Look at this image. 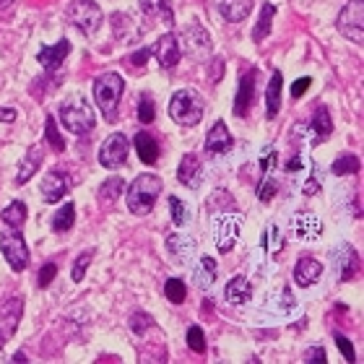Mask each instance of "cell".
I'll list each match as a JSON object with an SVG mask.
<instances>
[{
	"label": "cell",
	"mask_w": 364,
	"mask_h": 364,
	"mask_svg": "<svg viewBox=\"0 0 364 364\" xmlns=\"http://www.w3.org/2000/svg\"><path fill=\"white\" fill-rule=\"evenodd\" d=\"M14 120H16L14 107H0V122H14Z\"/></svg>",
	"instance_id": "cell-50"
},
{
	"label": "cell",
	"mask_w": 364,
	"mask_h": 364,
	"mask_svg": "<svg viewBox=\"0 0 364 364\" xmlns=\"http://www.w3.org/2000/svg\"><path fill=\"white\" fill-rule=\"evenodd\" d=\"M188 346L193 354H205V336L198 326L188 328Z\"/></svg>",
	"instance_id": "cell-40"
},
{
	"label": "cell",
	"mask_w": 364,
	"mask_h": 364,
	"mask_svg": "<svg viewBox=\"0 0 364 364\" xmlns=\"http://www.w3.org/2000/svg\"><path fill=\"white\" fill-rule=\"evenodd\" d=\"M161 193V180L156 175H141L133 180V185L128 188V208L130 213L136 216H146V213L154 211L156 205V198Z\"/></svg>",
	"instance_id": "cell-3"
},
{
	"label": "cell",
	"mask_w": 364,
	"mask_h": 364,
	"mask_svg": "<svg viewBox=\"0 0 364 364\" xmlns=\"http://www.w3.org/2000/svg\"><path fill=\"white\" fill-rule=\"evenodd\" d=\"M240 229H242V219L237 213H219L213 216V242L219 247V252H229L240 240Z\"/></svg>",
	"instance_id": "cell-7"
},
{
	"label": "cell",
	"mask_w": 364,
	"mask_h": 364,
	"mask_svg": "<svg viewBox=\"0 0 364 364\" xmlns=\"http://www.w3.org/2000/svg\"><path fill=\"white\" fill-rule=\"evenodd\" d=\"M94 255H97L94 250H84L76 260H73V268H70V279L76 281V284L86 276V268L91 266V260H94Z\"/></svg>",
	"instance_id": "cell-36"
},
{
	"label": "cell",
	"mask_w": 364,
	"mask_h": 364,
	"mask_svg": "<svg viewBox=\"0 0 364 364\" xmlns=\"http://www.w3.org/2000/svg\"><path fill=\"white\" fill-rule=\"evenodd\" d=\"M65 193H68V177L63 175L60 169L47 172L45 180H42V200L45 203H58Z\"/></svg>",
	"instance_id": "cell-15"
},
{
	"label": "cell",
	"mask_w": 364,
	"mask_h": 364,
	"mask_svg": "<svg viewBox=\"0 0 364 364\" xmlns=\"http://www.w3.org/2000/svg\"><path fill=\"white\" fill-rule=\"evenodd\" d=\"M73 221H76V205L65 203L60 211L53 216V232H58V235L68 232V229H73Z\"/></svg>",
	"instance_id": "cell-32"
},
{
	"label": "cell",
	"mask_w": 364,
	"mask_h": 364,
	"mask_svg": "<svg viewBox=\"0 0 364 364\" xmlns=\"http://www.w3.org/2000/svg\"><path fill=\"white\" fill-rule=\"evenodd\" d=\"M180 47H185V53L193 60H205L211 55V37H208V31L200 23H190L188 29H185V34H182Z\"/></svg>",
	"instance_id": "cell-10"
},
{
	"label": "cell",
	"mask_w": 364,
	"mask_h": 364,
	"mask_svg": "<svg viewBox=\"0 0 364 364\" xmlns=\"http://www.w3.org/2000/svg\"><path fill=\"white\" fill-rule=\"evenodd\" d=\"M164 294H167V299L172 304H182L188 299V287H185L180 279H169L167 284H164Z\"/></svg>",
	"instance_id": "cell-35"
},
{
	"label": "cell",
	"mask_w": 364,
	"mask_h": 364,
	"mask_svg": "<svg viewBox=\"0 0 364 364\" xmlns=\"http://www.w3.org/2000/svg\"><path fill=\"white\" fill-rule=\"evenodd\" d=\"M216 273H219V266H216V260H213L211 255H203V258H198L196 273H193V279H196V287L198 289H211L213 281H216Z\"/></svg>",
	"instance_id": "cell-25"
},
{
	"label": "cell",
	"mask_w": 364,
	"mask_h": 364,
	"mask_svg": "<svg viewBox=\"0 0 364 364\" xmlns=\"http://www.w3.org/2000/svg\"><path fill=\"white\" fill-rule=\"evenodd\" d=\"M42 159H45V151L39 149V146H31L29 151H26V156H23V161L18 164V175H16V182L18 185H23V182H29L31 175L39 169V164H42Z\"/></svg>",
	"instance_id": "cell-27"
},
{
	"label": "cell",
	"mask_w": 364,
	"mask_h": 364,
	"mask_svg": "<svg viewBox=\"0 0 364 364\" xmlns=\"http://www.w3.org/2000/svg\"><path fill=\"white\" fill-rule=\"evenodd\" d=\"M11 6H14V0H0V14H6Z\"/></svg>",
	"instance_id": "cell-52"
},
{
	"label": "cell",
	"mask_w": 364,
	"mask_h": 364,
	"mask_svg": "<svg viewBox=\"0 0 364 364\" xmlns=\"http://www.w3.org/2000/svg\"><path fill=\"white\" fill-rule=\"evenodd\" d=\"M299 167H304V159L299 156V154H296V156L291 161H287V172H296Z\"/></svg>",
	"instance_id": "cell-51"
},
{
	"label": "cell",
	"mask_w": 364,
	"mask_h": 364,
	"mask_svg": "<svg viewBox=\"0 0 364 364\" xmlns=\"http://www.w3.org/2000/svg\"><path fill=\"white\" fill-rule=\"evenodd\" d=\"M310 84H312V78H299V81H294V86H291V97L299 99L304 91L310 89Z\"/></svg>",
	"instance_id": "cell-48"
},
{
	"label": "cell",
	"mask_w": 364,
	"mask_h": 364,
	"mask_svg": "<svg viewBox=\"0 0 364 364\" xmlns=\"http://www.w3.org/2000/svg\"><path fill=\"white\" fill-rule=\"evenodd\" d=\"M6 331H0V349H3V343H6Z\"/></svg>",
	"instance_id": "cell-54"
},
{
	"label": "cell",
	"mask_w": 364,
	"mask_h": 364,
	"mask_svg": "<svg viewBox=\"0 0 364 364\" xmlns=\"http://www.w3.org/2000/svg\"><path fill=\"white\" fill-rule=\"evenodd\" d=\"M281 86H284V76H281V70H273L271 73V81H268V89H266V114L268 120H273L281 109Z\"/></svg>",
	"instance_id": "cell-23"
},
{
	"label": "cell",
	"mask_w": 364,
	"mask_h": 364,
	"mask_svg": "<svg viewBox=\"0 0 364 364\" xmlns=\"http://www.w3.org/2000/svg\"><path fill=\"white\" fill-rule=\"evenodd\" d=\"M70 55V42L68 39H60L58 45H50L45 47V50H39L37 60L39 65H45L47 70H58L65 63V58Z\"/></svg>",
	"instance_id": "cell-17"
},
{
	"label": "cell",
	"mask_w": 364,
	"mask_h": 364,
	"mask_svg": "<svg viewBox=\"0 0 364 364\" xmlns=\"http://www.w3.org/2000/svg\"><path fill=\"white\" fill-rule=\"evenodd\" d=\"M193 245L196 242H193L188 235H172L167 240V247H169V252H172V258L180 260V263L188 260V255L193 252Z\"/></svg>",
	"instance_id": "cell-30"
},
{
	"label": "cell",
	"mask_w": 364,
	"mask_h": 364,
	"mask_svg": "<svg viewBox=\"0 0 364 364\" xmlns=\"http://www.w3.org/2000/svg\"><path fill=\"white\" fill-rule=\"evenodd\" d=\"M250 11H252V0H219V14L232 23L245 21L250 16Z\"/></svg>",
	"instance_id": "cell-24"
},
{
	"label": "cell",
	"mask_w": 364,
	"mask_h": 364,
	"mask_svg": "<svg viewBox=\"0 0 364 364\" xmlns=\"http://www.w3.org/2000/svg\"><path fill=\"white\" fill-rule=\"evenodd\" d=\"M276 164H279V154H276L273 146H268L266 151L260 154V175L271 177V172L276 169Z\"/></svg>",
	"instance_id": "cell-41"
},
{
	"label": "cell",
	"mask_w": 364,
	"mask_h": 364,
	"mask_svg": "<svg viewBox=\"0 0 364 364\" xmlns=\"http://www.w3.org/2000/svg\"><path fill=\"white\" fill-rule=\"evenodd\" d=\"M208 68H211L208 70V81H211V84L221 81V76H224V58H213Z\"/></svg>",
	"instance_id": "cell-47"
},
{
	"label": "cell",
	"mask_w": 364,
	"mask_h": 364,
	"mask_svg": "<svg viewBox=\"0 0 364 364\" xmlns=\"http://www.w3.org/2000/svg\"><path fill=\"white\" fill-rule=\"evenodd\" d=\"M273 16H276V6H273V3H263V6H260V18H258V23H255V29H252V42H255V45H260V42L271 34Z\"/></svg>",
	"instance_id": "cell-28"
},
{
	"label": "cell",
	"mask_w": 364,
	"mask_h": 364,
	"mask_svg": "<svg viewBox=\"0 0 364 364\" xmlns=\"http://www.w3.org/2000/svg\"><path fill=\"white\" fill-rule=\"evenodd\" d=\"M128 138L122 136V133H112V136H107V141L99 149V164L107 169L122 167L128 161Z\"/></svg>",
	"instance_id": "cell-9"
},
{
	"label": "cell",
	"mask_w": 364,
	"mask_h": 364,
	"mask_svg": "<svg viewBox=\"0 0 364 364\" xmlns=\"http://www.w3.org/2000/svg\"><path fill=\"white\" fill-rule=\"evenodd\" d=\"M276 190H279V185H276L271 177H263V182L258 185V198L263 203H271L273 196H276Z\"/></svg>",
	"instance_id": "cell-43"
},
{
	"label": "cell",
	"mask_w": 364,
	"mask_h": 364,
	"mask_svg": "<svg viewBox=\"0 0 364 364\" xmlns=\"http://www.w3.org/2000/svg\"><path fill=\"white\" fill-rule=\"evenodd\" d=\"M232 144H235V138L229 133L227 122L224 120H216L208 130V136H205V151L216 156V154H227L232 151Z\"/></svg>",
	"instance_id": "cell-13"
},
{
	"label": "cell",
	"mask_w": 364,
	"mask_h": 364,
	"mask_svg": "<svg viewBox=\"0 0 364 364\" xmlns=\"http://www.w3.org/2000/svg\"><path fill=\"white\" fill-rule=\"evenodd\" d=\"M263 247H266V252H271V255L284 247V237L279 235V227H276V224L268 227V235L263 237Z\"/></svg>",
	"instance_id": "cell-42"
},
{
	"label": "cell",
	"mask_w": 364,
	"mask_h": 364,
	"mask_svg": "<svg viewBox=\"0 0 364 364\" xmlns=\"http://www.w3.org/2000/svg\"><path fill=\"white\" fill-rule=\"evenodd\" d=\"M338 31L343 37L351 39L354 45L364 42V3L362 0H351L343 6V11L338 14Z\"/></svg>",
	"instance_id": "cell-6"
},
{
	"label": "cell",
	"mask_w": 364,
	"mask_h": 364,
	"mask_svg": "<svg viewBox=\"0 0 364 364\" xmlns=\"http://www.w3.org/2000/svg\"><path fill=\"white\" fill-rule=\"evenodd\" d=\"M138 6L154 21H161L164 26H175V8L169 0H138Z\"/></svg>",
	"instance_id": "cell-16"
},
{
	"label": "cell",
	"mask_w": 364,
	"mask_h": 364,
	"mask_svg": "<svg viewBox=\"0 0 364 364\" xmlns=\"http://www.w3.org/2000/svg\"><path fill=\"white\" fill-rule=\"evenodd\" d=\"M60 120L65 130H70L73 136H86L89 130H94V109L84 97H70L60 105Z\"/></svg>",
	"instance_id": "cell-4"
},
{
	"label": "cell",
	"mask_w": 364,
	"mask_h": 364,
	"mask_svg": "<svg viewBox=\"0 0 364 364\" xmlns=\"http://www.w3.org/2000/svg\"><path fill=\"white\" fill-rule=\"evenodd\" d=\"M149 55H151V50H149V47H146V50H138L136 55H130V65H136V68H144V63H146V58H149ZM133 68V70H136Z\"/></svg>",
	"instance_id": "cell-49"
},
{
	"label": "cell",
	"mask_w": 364,
	"mask_h": 364,
	"mask_svg": "<svg viewBox=\"0 0 364 364\" xmlns=\"http://www.w3.org/2000/svg\"><path fill=\"white\" fill-rule=\"evenodd\" d=\"M169 211H172V221H175V227H185V224H188V205L182 203L177 196L169 198Z\"/></svg>",
	"instance_id": "cell-38"
},
{
	"label": "cell",
	"mask_w": 364,
	"mask_h": 364,
	"mask_svg": "<svg viewBox=\"0 0 364 364\" xmlns=\"http://www.w3.org/2000/svg\"><path fill=\"white\" fill-rule=\"evenodd\" d=\"M304 362H307V364H315V362H323V364H326L328 362L326 349H323V346H310V349L304 351Z\"/></svg>",
	"instance_id": "cell-46"
},
{
	"label": "cell",
	"mask_w": 364,
	"mask_h": 364,
	"mask_svg": "<svg viewBox=\"0 0 364 364\" xmlns=\"http://www.w3.org/2000/svg\"><path fill=\"white\" fill-rule=\"evenodd\" d=\"M177 180L190 190H198L200 182H203V172H200V161H198L196 154H185L177 167Z\"/></svg>",
	"instance_id": "cell-14"
},
{
	"label": "cell",
	"mask_w": 364,
	"mask_h": 364,
	"mask_svg": "<svg viewBox=\"0 0 364 364\" xmlns=\"http://www.w3.org/2000/svg\"><path fill=\"white\" fill-rule=\"evenodd\" d=\"M359 167H362V164H359V159L354 156V154H343V156H338V159L333 161L331 172H333V175H338V177H341V175H357Z\"/></svg>",
	"instance_id": "cell-34"
},
{
	"label": "cell",
	"mask_w": 364,
	"mask_h": 364,
	"mask_svg": "<svg viewBox=\"0 0 364 364\" xmlns=\"http://www.w3.org/2000/svg\"><path fill=\"white\" fill-rule=\"evenodd\" d=\"M333 260H336V266H338V279L341 281H349L351 276L359 271V255L351 245H341V247H336Z\"/></svg>",
	"instance_id": "cell-18"
},
{
	"label": "cell",
	"mask_w": 364,
	"mask_h": 364,
	"mask_svg": "<svg viewBox=\"0 0 364 364\" xmlns=\"http://www.w3.org/2000/svg\"><path fill=\"white\" fill-rule=\"evenodd\" d=\"M205 112V102L203 97L193 89H180L175 97L169 99V117L182 125V128H193L203 120Z\"/></svg>",
	"instance_id": "cell-1"
},
{
	"label": "cell",
	"mask_w": 364,
	"mask_h": 364,
	"mask_svg": "<svg viewBox=\"0 0 364 364\" xmlns=\"http://www.w3.org/2000/svg\"><path fill=\"white\" fill-rule=\"evenodd\" d=\"M122 89H125V81H122L120 73H102L94 81V102L102 109L107 122H114V117H117Z\"/></svg>",
	"instance_id": "cell-2"
},
{
	"label": "cell",
	"mask_w": 364,
	"mask_h": 364,
	"mask_svg": "<svg viewBox=\"0 0 364 364\" xmlns=\"http://www.w3.org/2000/svg\"><path fill=\"white\" fill-rule=\"evenodd\" d=\"M149 50H151V55L156 58V63H159L161 68H175L177 63H180V58H182L180 39H177L172 31H167L164 37L156 39V45L149 47Z\"/></svg>",
	"instance_id": "cell-11"
},
{
	"label": "cell",
	"mask_w": 364,
	"mask_h": 364,
	"mask_svg": "<svg viewBox=\"0 0 364 364\" xmlns=\"http://www.w3.org/2000/svg\"><path fill=\"white\" fill-rule=\"evenodd\" d=\"M0 250H3V258L16 273H21L23 268L29 266V247L23 242V237L18 232H8V235H0Z\"/></svg>",
	"instance_id": "cell-8"
},
{
	"label": "cell",
	"mask_w": 364,
	"mask_h": 364,
	"mask_svg": "<svg viewBox=\"0 0 364 364\" xmlns=\"http://www.w3.org/2000/svg\"><path fill=\"white\" fill-rule=\"evenodd\" d=\"M320 232H323V224H320V219L315 216V213H310V211L296 213L294 235L299 237V240H304V242H312V240H318V237H320Z\"/></svg>",
	"instance_id": "cell-20"
},
{
	"label": "cell",
	"mask_w": 364,
	"mask_h": 364,
	"mask_svg": "<svg viewBox=\"0 0 364 364\" xmlns=\"http://www.w3.org/2000/svg\"><path fill=\"white\" fill-rule=\"evenodd\" d=\"M255 81H258V70L247 68L240 78V86H237V97H235V114L237 117H245L250 112L252 102H255Z\"/></svg>",
	"instance_id": "cell-12"
},
{
	"label": "cell",
	"mask_w": 364,
	"mask_h": 364,
	"mask_svg": "<svg viewBox=\"0 0 364 364\" xmlns=\"http://www.w3.org/2000/svg\"><path fill=\"white\" fill-rule=\"evenodd\" d=\"M310 130H312V144L315 146L331 138V133H333V122H331V114H328L326 107H315L312 120H310Z\"/></svg>",
	"instance_id": "cell-21"
},
{
	"label": "cell",
	"mask_w": 364,
	"mask_h": 364,
	"mask_svg": "<svg viewBox=\"0 0 364 364\" xmlns=\"http://www.w3.org/2000/svg\"><path fill=\"white\" fill-rule=\"evenodd\" d=\"M14 362H26V357H23V351H18V354H14Z\"/></svg>",
	"instance_id": "cell-53"
},
{
	"label": "cell",
	"mask_w": 364,
	"mask_h": 364,
	"mask_svg": "<svg viewBox=\"0 0 364 364\" xmlns=\"http://www.w3.org/2000/svg\"><path fill=\"white\" fill-rule=\"evenodd\" d=\"M138 120L144 122V125H151L156 120V105H154V99L149 94L141 97V105H138Z\"/></svg>",
	"instance_id": "cell-37"
},
{
	"label": "cell",
	"mask_w": 364,
	"mask_h": 364,
	"mask_svg": "<svg viewBox=\"0 0 364 364\" xmlns=\"http://www.w3.org/2000/svg\"><path fill=\"white\" fill-rule=\"evenodd\" d=\"M224 296H227L229 304H245V302H250V296H252L250 281L245 279V276H235V279H232L227 284V289H224Z\"/></svg>",
	"instance_id": "cell-26"
},
{
	"label": "cell",
	"mask_w": 364,
	"mask_h": 364,
	"mask_svg": "<svg viewBox=\"0 0 364 364\" xmlns=\"http://www.w3.org/2000/svg\"><path fill=\"white\" fill-rule=\"evenodd\" d=\"M323 276V266L315 258H299L294 266V284L296 287H312Z\"/></svg>",
	"instance_id": "cell-19"
},
{
	"label": "cell",
	"mask_w": 364,
	"mask_h": 364,
	"mask_svg": "<svg viewBox=\"0 0 364 364\" xmlns=\"http://www.w3.org/2000/svg\"><path fill=\"white\" fill-rule=\"evenodd\" d=\"M65 14L73 21V26H78L86 37L97 34V29L102 26V8L94 0H70Z\"/></svg>",
	"instance_id": "cell-5"
},
{
	"label": "cell",
	"mask_w": 364,
	"mask_h": 364,
	"mask_svg": "<svg viewBox=\"0 0 364 364\" xmlns=\"http://www.w3.org/2000/svg\"><path fill=\"white\" fill-rule=\"evenodd\" d=\"M122 188H125L122 177H109V180L99 188V203H102V205H114V203H117V198L122 196Z\"/></svg>",
	"instance_id": "cell-29"
},
{
	"label": "cell",
	"mask_w": 364,
	"mask_h": 364,
	"mask_svg": "<svg viewBox=\"0 0 364 364\" xmlns=\"http://www.w3.org/2000/svg\"><path fill=\"white\" fill-rule=\"evenodd\" d=\"M45 138H47V146H50L55 154L65 151V141H63L60 130H58V122H55L53 114H47V120H45Z\"/></svg>",
	"instance_id": "cell-33"
},
{
	"label": "cell",
	"mask_w": 364,
	"mask_h": 364,
	"mask_svg": "<svg viewBox=\"0 0 364 364\" xmlns=\"http://www.w3.org/2000/svg\"><path fill=\"white\" fill-rule=\"evenodd\" d=\"M336 346H338V351H341L343 357H346V362H357V351H354L351 341L343 333H336Z\"/></svg>",
	"instance_id": "cell-44"
},
{
	"label": "cell",
	"mask_w": 364,
	"mask_h": 364,
	"mask_svg": "<svg viewBox=\"0 0 364 364\" xmlns=\"http://www.w3.org/2000/svg\"><path fill=\"white\" fill-rule=\"evenodd\" d=\"M136 151H138V159L144 161V164H149V167L159 161V144H156V138H154L151 133H146V130L136 133Z\"/></svg>",
	"instance_id": "cell-22"
},
{
	"label": "cell",
	"mask_w": 364,
	"mask_h": 364,
	"mask_svg": "<svg viewBox=\"0 0 364 364\" xmlns=\"http://www.w3.org/2000/svg\"><path fill=\"white\" fill-rule=\"evenodd\" d=\"M55 273H58V266L55 263H45L42 266V271H39V289H47L50 284H53V279H55Z\"/></svg>",
	"instance_id": "cell-45"
},
{
	"label": "cell",
	"mask_w": 364,
	"mask_h": 364,
	"mask_svg": "<svg viewBox=\"0 0 364 364\" xmlns=\"http://www.w3.org/2000/svg\"><path fill=\"white\" fill-rule=\"evenodd\" d=\"M151 326H154V318L149 312H133V315H130V331H133V333L144 336Z\"/></svg>",
	"instance_id": "cell-39"
},
{
	"label": "cell",
	"mask_w": 364,
	"mask_h": 364,
	"mask_svg": "<svg viewBox=\"0 0 364 364\" xmlns=\"http://www.w3.org/2000/svg\"><path fill=\"white\" fill-rule=\"evenodd\" d=\"M0 216H3V221H6L8 227L18 232V229L26 224V205H23L21 200H14L11 205H6V208H3V213H0Z\"/></svg>",
	"instance_id": "cell-31"
}]
</instances>
